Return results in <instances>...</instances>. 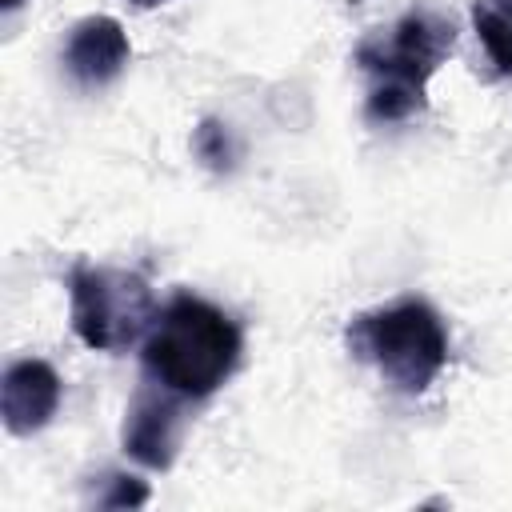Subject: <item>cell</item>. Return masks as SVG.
Segmentation results:
<instances>
[{
  "label": "cell",
  "instance_id": "11",
  "mask_svg": "<svg viewBox=\"0 0 512 512\" xmlns=\"http://www.w3.org/2000/svg\"><path fill=\"white\" fill-rule=\"evenodd\" d=\"M20 4H24V0H4V8H8V12H16Z\"/></svg>",
  "mask_w": 512,
  "mask_h": 512
},
{
  "label": "cell",
  "instance_id": "4",
  "mask_svg": "<svg viewBox=\"0 0 512 512\" xmlns=\"http://www.w3.org/2000/svg\"><path fill=\"white\" fill-rule=\"evenodd\" d=\"M452 48H456L452 20H444L436 12H408L388 28V36L360 40L356 44V64L364 72H372L376 84L424 96L428 76L448 60Z\"/></svg>",
  "mask_w": 512,
  "mask_h": 512
},
{
  "label": "cell",
  "instance_id": "2",
  "mask_svg": "<svg viewBox=\"0 0 512 512\" xmlns=\"http://www.w3.org/2000/svg\"><path fill=\"white\" fill-rule=\"evenodd\" d=\"M348 348L352 356L372 360L380 376L404 396H420L448 364L444 320L420 296H404L396 304L356 316L348 324Z\"/></svg>",
  "mask_w": 512,
  "mask_h": 512
},
{
  "label": "cell",
  "instance_id": "1",
  "mask_svg": "<svg viewBox=\"0 0 512 512\" xmlns=\"http://www.w3.org/2000/svg\"><path fill=\"white\" fill-rule=\"evenodd\" d=\"M240 348V328L224 308L180 292L156 312L140 356L156 384L184 400H204L236 372Z\"/></svg>",
  "mask_w": 512,
  "mask_h": 512
},
{
  "label": "cell",
  "instance_id": "10",
  "mask_svg": "<svg viewBox=\"0 0 512 512\" xmlns=\"http://www.w3.org/2000/svg\"><path fill=\"white\" fill-rule=\"evenodd\" d=\"M108 484H112V488L96 500L100 508H140V504H148V484H144V480L116 472V476H108Z\"/></svg>",
  "mask_w": 512,
  "mask_h": 512
},
{
  "label": "cell",
  "instance_id": "3",
  "mask_svg": "<svg viewBox=\"0 0 512 512\" xmlns=\"http://www.w3.org/2000/svg\"><path fill=\"white\" fill-rule=\"evenodd\" d=\"M72 328L96 352H120L148 336L156 320V300L144 276L104 264H76L68 276Z\"/></svg>",
  "mask_w": 512,
  "mask_h": 512
},
{
  "label": "cell",
  "instance_id": "7",
  "mask_svg": "<svg viewBox=\"0 0 512 512\" xmlns=\"http://www.w3.org/2000/svg\"><path fill=\"white\" fill-rule=\"evenodd\" d=\"M128 56H132L128 32L112 16H88V20H80L68 32V44H64V68L84 88H100V84L116 80L124 72Z\"/></svg>",
  "mask_w": 512,
  "mask_h": 512
},
{
  "label": "cell",
  "instance_id": "8",
  "mask_svg": "<svg viewBox=\"0 0 512 512\" xmlns=\"http://www.w3.org/2000/svg\"><path fill=\"white\" fill-rule=\"evenodd\" d=\"M472 24L496 72H512V0H476Z\"/></svg>",
  "mask_w": 512,
  "mask_h": 512
},
{
  "label": "cell",
  "instance_id": "9",
  "mask_svg": "<svg viewBox=\"0 0 512 512\" xmlns=\"http://www.w3.org/2000/svg\"><path fill=\"white\" fill-rule=\"evenodd\" d=\"M192 144H196V156L208 168H216V172H228L236 164V140H232L228 124H220V120H204L196 128V140Z\"/></svg>",
  "mask_w": 512,
  "mask_h": 512
},
{
  "label": "cell",
  "instance_id": "12",
  "mask_svg": "<svg viewBox=\"0 0 512 512\" xmlns=\"http://www.w3.org/2000/svg\"><path fill=\"white\" fill-rule=\"evenodd\" d=\"M140 8H152V4H168V0H136Z\"/></svg>",
  "mask_w": 512,
  "mask_h": 512
},
{
  "label": "cell",
  "instance_id": "5",
  "mask_svg": "<svg viewBox=\"0 0 512 512\" xmlns=\"http://www.w3.org/2000/svg\"><path fill=\"white\" fill-rule=\"evenodd\" d=\"M184 436L180 392L172 388H140L124 416V452L144 468H172Z\"/></svg>",
  "mask_w": 512,
  "mask_h": 512
},
{
  "label": "cell",
  "instance_id": "6",
  "mask_svg": "<svg viewBox=\"0 0 512 512\" xmlns=\"http://www.w3.org/2000/svg\"><path fill=\"white\" fill-rule=\"evenodd\" d=\"M60 408V376L48 360L24 356L8 364L0 380V416L12 436H32L40 432Z\"/></svg>",
  "mask_w": 512,
  "mask_h": 512
}]
</instances>
